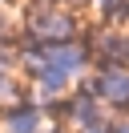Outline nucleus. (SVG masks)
I'll return each mask as SVG.
<instances>
[{"mask_svg":"<svg viewBox=\"0 0 129 133\" xmlns=\"http://www.w3.org/2000/svg\"><path fill=\"white\" fill-rule=\"evenodd\" d=\"M0 133H44V105L20 101V105L4 109V117H0Z\"/></svg>","mask_w":129,"mask_h":133,"instance_id":"obj_1","label":"nucleus"},{"mask_svg":"<svg viewBox=\"0 0 129 133\" xmlns=\"http://www.w3.org/2000/svg\"><path fill=\"white\" fill-rule=\"evenodd\" d=\"M97 97L105 101V105H117V109H129V69H121V65H113V69H105L101 77H97Z\"/></svg>","mask_w":129,"mask_h":133,"instance_id":"obj_2","label":"nucleus"},{"mask_svg":"<svg viewBox=\"0 0 129 133\" xmlns=\"http://www.w3.org/2000/svg\"><path fill=\"white\" fill-rule=\"evenodd\" d=\"M73 125H77V129H97V125H109V121H105V113H101V101H97L89 89H81L77 101H73Z\"/></svg>","mask_w":129,"mask_h":133,"instance_id":"obj_3","label":"nucleus"},{"mask_svg":"<svg viewBox=\"0 0 129 133\" xmlns=\"http://www.w3.org/2000/svg\"><path fill=\"white\" fill-rule=\"evenodd\" d=\"M109 133H129V121H117V125H109Z\"/></svg>","mask_w":129,"mask_h":133,"instance_id":"obj_4","label":"nucleus"},{"mask_svg":"<svg viewBox=\"0 0 129 133\" xmlns=\"http://www.w3.org/2000/svg\"><path fill=\"white\" fill-rule=\"evenodd\" d=\"M77 133H109V125H97V129H77Z\"/></svg>","mask_w":129,"mask_h":133,"instance_id":"obj_5","label":"nucleus"},{"mask_svg":"<svg viewBox=\"0 0 129 133\" xmlns=\"http://www.w3.org/2000/svg\"><path fill=\"white\" fill-rule=\"evenodd\" d=\"M44 133H64V129H44Z\"/></svg>","mask_w":129,"mask_h":133,"instance_id":"obj_6","label":"nucleus"}]
</instances>
